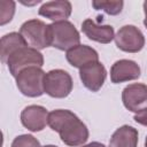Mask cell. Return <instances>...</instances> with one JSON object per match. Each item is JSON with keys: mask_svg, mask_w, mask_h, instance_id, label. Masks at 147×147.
Returning a JSON list of instances; mask_svg holds the SVG:
<instances>
[{"mask_svg": "<svg viewBox=\"0 0 147 147\" xmlns=\"http://www.w3.org/2000/svg\"><path fill=\"white\" fill-rule=\"evenodd\" d=\"M48 42L52 47L68 52L79 45L80 36L71 22H53L52 24H48Z\"/></svg>", "mask_w": 147, "mask_h": 147, "instance_id": "cell-2", "label": "cell"}, {"mask_svg": "<svg viewBox=\"0 0 147 147\" xmlns=\"http://www.w3.org/2000/svg\"><path fill=\"white\" fill-rule=\"evenodd\" d=\"M20 33L26 41L28 46L36 49H44L49 46L48 42V24L33 18L24 22L20 28Z\"/></svg>", "mask_w": 147, "mask_h": 147, "instance_id": "cell-6", "label": "cell"}, {"mask_svg": "<svg viewBox=\"0 0 147 147\" xmlns=\"http://www.w3.org/2000/svg\"><path fill=\"white\" fill-rule=\"evenodd\" d=\"M140 77V67L132 60H118L110 68V80L114 84L134 80Z\"/></svg>", "mask_w": 147, "mask_h": 147, "instance_id": "cell-11", "label": "cell"}, {"mask_svg": "<svg viewBox=\"0 0 147 147\" xmlns=\"http://www.w3.org/2000/svg\"><path fill=\"white\" fill-rule=\"evenodd\" d=\"M82 31L88 39L100 44H109L115 39V32L111 25H100L91 18H86L82 23Z\"/></svg>", "mask_w": 147, "mask_h": 147, "instance_id": "cell-13", "label": "cell"}, {"mask_svg": "<svg viewBox=\"0 0 147 147\" xmlns=\"http://www.w3.org/2000/svg\"><path fill=\"white\" fill-rule=\"evenodd\" d=\"M6 63L11 76L16 77L22 70L26 68H31V67L41 68L44 65V56L38 49L32 48L30 46H25L14 52L7 59Z\"/></svg>", "mask_w": 147, "mask_h": 147, "instance_id": "cell-4", "label": "cell"}, {"mask_svg": "<svg viewBox=\"0 0 147 147\" xmlns=\"http://www.w3.org/2000/svg\"><path fill=\"white\" fill-rule=\"evenodd\" d=\"M44 147H57V146H54V145H46V146H44Z\"/></svg>", "mask_w": 147, "mask_h": 147, "instance_id": "cell-23", "label": "cell"}, {"mask_svg": "<svg viewBox=\"0 0 147 147\" xmlns=\"http://www.w3.org/2000/svg\"><path fill=\"white\" fill-rule=\"evenodd\" d=\"M15 13V2L2 0L0 2V24L5 25L10 22Z\"/></svg>", "mask_w": 147, "mask_h": 147, "instance_id": "cell-18", "label": "cell"}, {"mask_svg": "<svg viewBox=\"0 0 147 147\" xmlns=\"http://www.w3.org/2000/svg\"><path fill=\"white\" fill-rule=\"evenodd\" d=\"M92 6L96 10H103L105 13L109 15H118L124 6V2L122 0H94L92 1Z\"/></svg>", "mask_w": 147, "mask_h": 147, "instance_id": "cell-17", "label": "cell"}, {"mask_svg": "<svg viewBox=\"0 0 147 147\" xmlns=\"http://www.w3.org/2000/svg\"><path fill=\"white\" fill-rule=\"evenodd\" d=\"M79 77H80L83 85L87 90L92 92H98L102 87L106 80L107 70L101 62L96 61V62L88 63L85 67L80 68Z\"/></svg>", "mask_w": 147, "mask_h": 147, "instance_id": "cell-9", "label": "cell"}, {"mask_svg": "<svg viewBox=\"0 0 147 147\" xmlns=\"http://www.w3.org/2000/svg\"><path fill=\"white\" fill-rule=\"evenodd\" d=\"M71 11L72 6L69 1L54 0L42 3V6L38 10V14L53 22H61L67 21V18H69V16L71 15Z\"/></svg>", "mask_w": 147, "mask_h": 147, "instance_id": "cell-12", "label": "cell"}, {"mask_svg": "<svg viewBox=\"0 0 147 147\" xmlns=\"http://www.w3.org/2000/svg\"><path fill=\"white\" fill-rule=\"evenodd\" d=\"M67 61L75 68H83L88 63L99 61L98 52L87 45H77L65 54Z\"/></svg>", "mask_w": 147, "mask_h": 147, "instance_id": "cell-14", "label": "cell"}, {"mask_svg": "<svg viewBox=\"0 0 147 147\" xmlns=\"http://www.w3.org/2000/svg\"><path fill=\"white\" fill-rule=\"evenodd\" d=\"M28 46L24 38L18 32H10L1 38V61L7 62V59L17 49Z\"/></svg>", "mask_w": 147, "mask_h": 147, "instance_id": "cell-16", "label": "cell"}, {"mask_svg": "<svg viewBox=\"0 0 147 147\" xmlns=\"http://www.w3.org/2000/svg\"><path fill=\"white\" fill-rule=\"evenodd\" d=\"M115 44L123 52L138 53L145 46V37L137 26L124 25L117 31Z\"/></svg>", "mask_w": 147, "mask_h": 147, "instance_id": "cell-7", "label": "cell"}, {"mask_svg": "<svg viewBox=\"0 0 147 147\" xmlns=\"http://www.w3.org/2000/svg\"><path fill=\"white\" fill-rule=\"evenodd\" d=\"M49 127L57 132L61 140L70 146L77 147L85 144L88 139L87 126L68 109H56L48 114Z\"/></svg>", "mask_w": 147, "mask_h": 147, "instance_id": "cell-1", "label": "cell"}, {"mask_svg": "<svg viewBox=\"0 0 147 147\" xmlns=\"http://www.w3.org/2000/svg\"><path fill=\"white\" fill-rule=\"evenodd\" d=\"M44 90L45 93L52 98H65L72 91V78L65 70H51L45 75Z\"/></svg>", "mask_w": 147, "mask_h": 147, "instance_id": "cell-5", "label": "cell"}, {"mask_svg": "<svg viewBox=\"0 0 147 147\" xmlns=\"http://www.w3.org/2000/svg\"><path fill=\"white\" fill-rule=\"evenodd\" d=\"M48 114L49 113L42 106H28L21 113L22 125L32 132L41 131L48 124Z\"/></svg>", "mask_w": 147, "mask_h": 147, "instance_id": "cell-10", "label": "cell"}, {"mask_svg": "<svg viewBox=\"0 0 147 147\" xmlns=\"http://www.w3.org/2000/svg\"><path fill=\"white\" fill-rule=\"evenodd\" d=\"M145 147H147V137H146V140H145Z\"/></svg>", "mask_w": 147, "mask_h": 147, "instance_id": "cell-24", "label": "cell"}, {"mask_svg": "<svg viewBox=\"0 0 147 147\" xmlns=\"http://www.w3.org/2000/svg\"><path fill=\"white\" fill-rule=\"evenodd\" d=\"M122 101L124 107L133 113L147 108V85L141 83L127 85L122 92Z\"/></svg>", "mask_w": 147, "mask_h": 147, "instance_id": "cell-8", "label": "cell"}, {"mask_svg": "<svg viewBox=\"0 0 147 147\" xmlns=\"http://www.w3.org/2000/svg\"><path fill=\"white\" fill-rule=\"evenodd\" d=\"M45 72L39 67H31L22 70L16 78V86L18 91L29 98H37L45 93L44 79Z\"/></svg>", "mask_w": 147, "mask_h": 147, "instance_id": "cell-3", "label": "cell"}, {"mask_svg": "<svg viewBox=\"0 0 147 147\" xmlns=\"http://www.w3.org/2000/svg\"><path fill=\"white\" fill-rule=\"evenodd\" d=\"M144 11H145V20H144V24L147 29V1L144 2Z\"/></svg>", "mask_w": 147, "mask_h": 147, "instance_id": "cell-22", "label": "cell"}, {"mask_svg": "<svg viewBox=\"0 0 147 147\" xmlns=\"http://www.w3.org/2000/svg\"><path fill=\"white\" fill-rule=\"evenodd\" d=\"M138 130L130 125L118 127L109 140V147H137Z\"/></svg>", "mask_w": 147, "mask_h": 147, "instance_id": "cell-15", "label": "cell"}, {"mask_svg": "<svg viewBox=\"0 0 147 147\" xmlns=\"http://www.w3.org/2000/svg\"><path fill=\"white\" fill-rule=\"evenodd\" d=\"M133 119H134L138 124H141V125L147 126V108L140 110L139 113H136Z\"/></svg>", "mask_w": 147, "mask_h": 147, "instance_id": "cell-20", "label": "cell"}, {"mask_svg": "<svg viewBox=\"0 0 147 147\" xmlns=\"http://www.w3.org/2000/svg\"><path fill=\"white\" fill-rule=\"evenodd\" d=\"M11 147H41L40 142L37 138L31 134H21L16 137L13 142Z\"/></svg>", "mask_w": 147, "mask_h": 147, "instance_id": "cell-19", "label": "cell"}, {"mask_svg": "<svg viewBox=\"0 0 147 147\" xmlns=\"http://www.w3.org/2000/svg\"><path fill=\"white\" fill-rule=\"evenodd\" d=\"M83 147H106L101 142H98V141H93V142H90L87 145H84Z\"/></svg>", "mask_w": 147, "mask_h": 147, "instance_id": "cell-21", "label": "cell"}]
</instances>
